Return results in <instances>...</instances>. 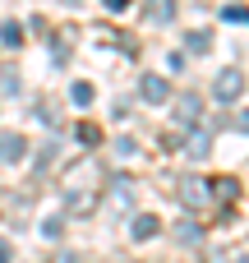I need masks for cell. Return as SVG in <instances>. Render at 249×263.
<instances>
[{
    "mask_svg": "<svg viewBox=\"0 0 249 263\" xmlns=\"http://www.w3.org/2000/svg\"><path fill=\"white\" fill-rule=\"evenodd\" d=\"M240 92H245V74H240V69L217 74V83H213V97H217V102H236Z\"/></svg>",
    "mask_w": 249,
    "mask_h": 263,
    "instance_id": "1",
    "label": "cell"
},
{
    "mask_svg": "<svg viewBox=\"0 0 249 263\" xmlns=\"http://www.w3.org/2000/svg\"><path fill=\"white\" fill-rule=\"evenodd\" d=\"M180 203H185V208H203V203H208V185H203V180H185V185H180Z\"/></svg>",
    "mask_w": 249,
    "mask_h": 263,
    "instance_id": "2",
    "label": "cell"
},
{
    "mask_svg": "<svg viewBox=\"0 0 249 263\" xmlns=\"http://www.w3.org/2000/svg\"><path fill=\"white\" fill-rule=\"evenodd\" d=\"M199 111H203V102H199L194 92H185V97H180V111H176V120H180V125H199Z\"/></svg>",
    "mask_w": 249,
    "mask_h": 263,
    "instance_id": "3",
    "label": "cell"
},
{
    "mask_svg": "<svg viewBox=\"0 0 249 263\" xmlns=\"http://www.w3.org/2000/svg\"><path fill=\"white\" fill-rule=\"evenodd\" d=\"M139 92H143L148 102H166V97H171V88H166V79H152V74H148V79L139 83Z\"/></svg>",
    "mask_w": 249,
    "mask_h": 263,
    "instance_id": "4",
    "label": "cell"
},
{
    "mask_svg": "<svg viewBox=\"0 0 249 263\" xmlns=\"http://www.w3.org/2000/svg\"><path fill=\"white\" fill-rule=\"evenodd\" d=\"M176 18V0H148V23H171Z\"/></svg>",
    "mask_w": 249,
    "mask_h": 263,
    "instance_id": "5",
    "label": "cell"
},
{
    "mask_svg": "<svg viewBox=\"0 0 249 263\" xmlns=\"http://www.w3.org/2000/svg\"><path fill=\"white\" fill-rule=\"evenodd\" d=\"M0 162H23V139L18 134H5L0 139Z\"/></svg>",
    "mask_w": 249,
    "mask_h": 263,
    "instance_id": "6",
    "label": "cell"
},
{
    "mask_svg": "<svg viewBox=\"0 0 249 263\" xmlns=\"http://www.w3.org/2000/svg\"><path fill=\"white\" fill-rule=\"evenodd\" d=\"M134 240H148V236H157V217H134Z\"/></svg>",
    "mask_w": 249,
    "mask_h": 263,
    "instance_id": "7",
    "label": "cell"
},
{
    "mask_svg": "<svg viewBox=\"0 0 249 263\" xmlns=\"http://www.w3.org/2000/svg\"><path fill=\"white\" fill-rule=\"evenodd\" d=\"M213 194H217V199H226V203H231V199H236V194H240V185H236V180H226V176H222V180H213Z\"/></svg>",
    "mask_w": 249,
    "mask_h": 263,
    "instance_id": "8",
    "label": "cell"
},
{
    "mask_svg": "<svg viewBox=\"0 0 249 263\" xmlns=\"http://www.w3.org/2000/svg\"><path fill=\"white\" fill-rule=\"evenodd\" d=\"M0 42H5V46L14 51V46L23 42V28H18V23H5V28H0Z\"/></svg>",
    "mask_w": 249,
    "mask_h": 263,
    "instance_id": "9",
    "label": "cell"
},
{
    "mask_svg": "<svg viewBox=\"0 0 249 263\" xmlns=\"http://www.w3.org/2000/svg\"><path fill=\"white\" fill-rule=\"evenodd\" d=\"M185 153H189V157H208V153H213V148H208V134H194Z\"/></svg>",
    "mask_w": 249,
    "mask_h": 263,
    "instance_id": "10",
    "label": "cell"
},
{
    "mask_svg": "<svg viewBox=\"0 0 249 263\" xmlns=\"http://www.w3.org/2000/svg\"><path fill=\"white\" fill-rule=\"evenodd\" d=\"M69 97H74V106H88V102H92V88H88V83H74Z\"/></svg>",
    "mask_w": 249,
    "mask_h": 263,
    "instance_id": "11",
    "label": "cell"
},
{
    "mask_svg": "<svg viewBox=\"0 0 249 263\" xmlns=\"http://www.w3.org/2000/svg\"><path fill=\"white\" fill-rule=\"evenodd\" d=\"M79 139H83V143H102V129H97V125H79Z\"/></svg>",
    "mask_w": 249,
    "mask_h": 263,
    "instance_id": "12",
    "label": "cell"
},
{
    "mask_svg": "<svg viewBox=\"0 0 249 263\" xmlns=\"http://www.w3.org/2000/svg\"><path fill=\"white\" fill-rule=\"evenodd\" d=\"M42 236H46V240H60V236H65V222H60V217H55V222H46V227H42Z\"/></svg>",
    "mask_w": 249,
    "mask_h": 263,
    "instance_id": "13",
    "label": "cell"
},
{
    "mask_svg": "<svg viewBox=\"0 0 249 263\" xmlns=\"http://www.w3.org/2000/svg\"><path fill=\"white\" fill-rule=\"evenodd\" d=\"M208 46H213V42H208V32H194V37H189V51H199V55H203Z\"/></svg>",
    "mask_w": 249,
    "mask_h": 263,
    "instance_id": "14",
    "label": "cell"
},
{
    "mask_svg": "<svg viewBox=\"0 0 249 263\" xmlns=\"http://www.w3.org/2000/svg\"><path fill=\"white\" fill-rule=\"evenodd\" d=\"M222 18H231V23H249V9H240V5H236V9H222Z\"/></svg>",
    "mask_w": 249,
    "mask_h": 263,
    "instance_id": "15",
    "label": "cell"
},
{
    "mask_svg": "<svg viewBox=\"0 0 249 263\" xmlns=\"http://www.w3.org/2000/svg\"><path fill=\"white\" fill-rule=\"evenodd\" d=\"M102 5H106V9H116V14H120V9H129V0H102Z\"/></svg>",
    "mask_w": 249,
    "mask_h": 263,
    "instance_id": "16",
    "label": "cell"
},
{
    "mask_svg": "<svg viewBox=\"0 0 249 263\" xmlns=\"http://www.w3.org/2000/svg\"><path fill=\"white\" fill-rule=\"evenodd\" d=\"M236 129H245V134H249V111H245V116H236Z\"/></svg>",
    "mask_w": 249,
    "mask_h": 263,
    "instance_id": "17",
    "label": "cell"
},
{
    "mask_svg": "<svg viewBox=\"0 0 249 263\" xmlns=\"http://www.w3.org/2000/svg\"><path fill=\"white\" fill-rule=\"evenodd\" d=\"M0 263H9V250H5V240H0Z\"/></svg>",
    "mask_w": 249,
    "mask_h": 263,
    "instance_id": "18",
    "label": "cell"
},
{
    "mask_svg": "<svg viewBox=\"0 0 249 263\" xmlns=\"http://www.w3.org/2000/svg\"><path fill=\"white\" fill-rule=\"evenodd\" d=\"M65 5H79V0H65Z\"/></svg>",
    "mask_w": 249,
    "mask_h": 263,
    "instance_id": "19",
    "label": "cell"
},
{
    "mask_svg": "<svg viewBox=\"0 0 249 263\" xmlns=\"http://www.w3.org/2000/svg\"><path fill=\"white\" fill-rule=\"evenodd\" d=\"M213 263H222V259H213Z\"/></svg>",
    "mask_w": 249,
    "mask_h": 263,
    "instance_id": "20",
    "label": "cell"
}]
</instances>
